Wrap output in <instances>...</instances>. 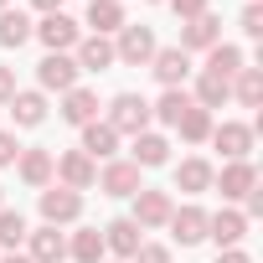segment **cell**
I'll return each instance as SVG.
<instances>
[{
	"instance_id": "1",
	"label": "cell",
	"mask_w": 263,
	"mask_h": 263,
	"mask_svg": "<svg viewBox=\"0 0 263 263\" xmlns=\"http://www.w3.org/2000/svg\"><path fill=\"white\" fill-rule=\"evenodd\" d=\"M103 124L114 129V135H145V129H150V103L140 93H119L108 103V119Z\"/></svg>"
},
{
	"instance_id": "2",
	"label": "cell",
	"mask_w": 263,
	"mask_h": 263,
	"mask_svg": "<svg viewBox=\"0 0 263 263\" xmlns=\"http://www.w3.org/2000/svg\"><path fill=\"white\" fill-rule=\"evenodd\" d=\"M155 57V31L150 26H119V42H114V62H129V67H145Z\"/></svg>"
},
{
	"instance_id": "3",
	"label": "cell",
	"mask_w": 263,
	"mask_h": 263,
	"mask_svg": "<svg viewBox=\"0 0 263 263\" xmlns=\"http://www.w3.org/2000/svg\"><path fill=\"white\" fill-rule=\"evenodd\" d=\"M31 36L47 47V52H72L83 36H78V21L72 16H62V11H52V16H42V26H31Z\"/></svg>"
},
{
	"instance_id": "4",
	"label": "cell",
	"mask_w": 263,
	"mask_h": 263,
	"mask_svg": "<svg viewBox=\"0 0 263 263\" xmlns=\"http://www.w3.org/2000/svg\"><path fill=\"white\" fill-rule=\"evenodd\" d=\"M78 217H83V191H67V186L42 191V222L47 227H62V222H78Z\"/></svg>"
},
{
	"instance_id": "5",
	"label": "cell",
	"mask_w": 263,
	"mask_h": 263,
	"mask_svg": "<svg viewBox=\"0 0 263 263\" xmlns=\"http://www.w3.org/2000/svg\"><path fill=\"white\" fill-rule=\"evenodd\" d=\"M36 83H42L47 93H67V88H78V62H72L67 52H47V57L36 62Z\"/></svg>"
},
{
	"instance_id": "6",
	"label": "cell",
	"mask_w": 263,
	"mask_h": 263,
	"mask_svg": "<svg viewBox=\"0 0 263 263\" xmlns=\"http://www.w3.org/2000/svg\"><path fill=\"white\" fill-rule=\"evenodd\" d=\"M140 242H145V227L135 222V217H119V222H108L103 227V253H119V263H129L140 253Z\"/></svg>"
},
{
	"instance_id": "7",
	"label": "cell",
	"mask_w": 263,
	"mask_h": 263,
	"mask_svg": "<svg viewBox=\"0 0 263 263\" xmlns=\"http://www.w3.org/2000/svg\"><path fill=\"white\" fill-rule=\"evenodd\" d=\"M52 171H57V181H62L67 191H88V186L98 181V160H88L83 150H67L62 160H52Z\"/></svg>"
},
{
	"instance_id": "8",
	"label": "cell",
	"mask_w": 263,
	"mask_h": 263,
	"mask_svg": "<svg viewBox=\"0 0 263 263\" xmlns=\"http://www.w3.org/2000/svg\"><path fill=\"white\" fill-rule=\"evenodd\" d=\"M212 186L222 191V201H242L258 186V171H253V160H227L222 176H212Z\"/></svg>"
},
{
	"instance_id": "9",
	"label": "cell",
	"mask_w": 263,
	"mask_h": 263,
	"mask_svg": "<svg viewBox=\"0 0 263 263\" xmlns=\"http://www.w3.org/2000/svg\"><path fill=\"white\" fill-rule=\"evenodd\" d=\"M222 42V21L206 11V16H196V21H181V52L191 57V52H212Z\"/></svg>"
},
{
	"instance_id": "10",
	"label": "cell",
	"mask_w": 263,
	"mask_h": 263,
	"mask_svg": "<svg viewBox=\"0 0 263 263\" xmlns=\"http://www.w3.org/2000/svg\"><path fill=\"white\" fill-rule=\"evenodd\" d=\"M171 212H176L171 191H150V186H140V191H135V222H140V227H165V222H171Z\"/></svg>"
},
{
	"instance_id": "11",
	"label": "cell",
	"mask_w": 263,
	"mask_h": 263,
	"mask_svg": "<svg viewBox=\"0 0 263 263\" xmlns=\"http://www.w3.org/2000/svg\"><path fill=\"white\" fill-rule=\"evenodd\" d=\"M212 145L222 160H248L253 155V124H212Z\"/></svg>"
},
{
	"instance_id": "12",
	"label": "cell",
	"mask_w": 263,
	"mask_h": 263,
	"mask_svg": "<svg viewBox=\"0 0 263 263\" xmlns=\"http://www.w3.org/2000/svg\"><path fill=\"white\" fill-rule=\"evenodd\" d=\"M150 67H155V78H160L165 88H181V83L191 78V57H186L181 47H155Z\"/></svg>"
},
{
	"instance_id": "13",
	"label": "cell",
	"mask_w": 263,
	"mask_h": 263,
	"mask_svg": "<svg viewBox=\"0 0 263 263\" xmlns=\"http://www.w3.org/2000/svg\"><path fill=\"white\" fill-rule=\"evenodd\" d=\"M165 227L176 232V242H181V248H196V242L206 237V212H201V206H176Z\"/></svg>"
},
{
	"instance_id": "14",
	"label": "cell",
	"mask_w": 263,
	"mask_h": 263,
	"mask_svg": "<svg viewBox=\"0 0 263 263\" xmlns=\"http://www.w3.org/2000/svg\"><path fill=\"white\" fill-rule=\"evenodd\" d=\"M206 237L217 242V253L222 248H237L248 237V217L242 212H217V217H206Z\"/></svg>"
},
{
	"instance_id": "15",
	"label": "cell",
	"mask_w": 263,
	"mask_h": 263,
	"mask_svg": "<svg viewBox=\"0 0 263 263\" xmlns=\"http://www.w3.org/2000/svg\"><path fill=\"white\" fill-rule=\"evenodd\" d=\"M98 186H103L108 196H135V191H140V165H135V160H108L103 176H98Z\"/></svg>"
},
{
	"instance_id": "16",
	"label": "cell",
	"mask_w": 263,
	"mask_h": 263,
	"mask_svg": "<svg viewBox=\"0 0 263 263\" xmlns=\"http://www.w3.org/2000/svg\"><path fill=\"white\" fill-rule=\"evenodd\" d=\"M26 242H31V263H62L67 258V237L57 232V227H36V232H26Z\"/></svg>"
},
{
	"instance_id": "17",
	"label": "cell",
	"mask_w": 263,
	"mask_h": 263,
	"mask_svg": "<svg viewBox=\"0 0 263 263\" xmlns=\"http://www.w3.org/2000/svg\"><path fill=\"white\" fill-rule=\"evenodd\" d=\"M78 72H108L114 67V42L108 36H88V42H78Z\"/></svg>"
},
{
	"instance_id": "18",
	"label": "cell",
	"mask_w": 263,
	"mask_h": 263,
	"mask_svg": "<svg viewBox=\"0 0 263 263\" xmlns=\"http://www.w3.org/2000/svg\"><path fill=\"white\" fill-rule=\"evenodd\" d=\"M62 119L78 124V129L93 124V119H98V93H93V88H67V93H62Z\"/></svg>"
},
{
	"instance_id": "19",
	"label": "cell",
	"mask_w": 263,
	"mask_h": 263,
	"mask_svg": "<svg viewBox=\"0 0 263 263\" xmlns=\"http://www.w3.org/2000/svg\"><path fill=\"white\" fill-rule=\"evenodd\" d=\"M114 150H119V135H114L103 119L83 124V155H88V160H114Z\"/></svg>"
},
{
	"instance_id": "20",
	"label": "cell",
	"mask_w": 263,
	"mask_h": 263,
	"mask_svg": "<svg viewBox=\"0 0 263 263\" xmlns=\"http://www.w3.org/2000/svg\"><path fill=\"white\" fill-rule=\"evenodd\" d=\"M171 160V145H165V135H135V165L140 171H155V165H165Z\"/></svg>"
},
{
	"instance_id": "21",
	"label": "cell",
	"mask_w": 263,
	"mask_h": 263,
	"mask_svg": "<svg viewBox=\"0 0 263 263\" xmlns=\"http://www.w3.org/2000/svg\"><path fill=\"white\" fill-rule=\"evenodd\" d=\"M191 103H196V98H191L186 88H165V93H160V103H150V119H160V124H171V129H176V124H181V114H186Z\"/></svg>"
},
{
	"instance_id": "22",
	"label": "cell",
	"mask_w": 263,
	"mask_h": 263,
	"mask_svg": "<svg viewBox=\"0 0 263 263\" xmlns=\"http://www.w3.org/2000/svg\"><path fill=\"white\" fill-rule=\"evenodd\" d=\"M88 26H93V36L119 31L124 26V6H119V0H88Z\"/></svg>"
},
{
	"instance_id": "23",
	"label": "cell",
	"mask_w": 263,
	"mask_h": 263,
	"mask_svg": "<svg viewBox=\"0 0 263 263\" xmlns=\"http://www.w3.org/2000/svg\"><path fill=\"white\" fill-rule=\"evenodd\" d=\"M201 72H217V78H227V83H232V78L242 72V52H237L232 42H217V47L206 52V67H201Z\"/></svg>"
},
{
	"instance_id": "24",
	"label": "cell",
	"mask_w": 263,
	"mask_h": 263,
	"mask_svg": "<svg viewBox=\"0 0 263 263\" xmlns=\"http://www.w3.org/2000/svg\"><path fill=\"white\" fill-rule=\"evenodd\" d=\"M227 98H232V83H227V78H217V72H201V78H196V108L212 114V108H222Z\"/></svg>"
},
{
	"instance_id": "25",
	"label": "cell",
	"mask_w": 263,
	"mask_h": 263,
	"mask_svg": "<svg viewBox=\"0 0 263 263\" xmlns=\"http://www.w3.org/2000/svg\"><path fill=\"white\" fill-rule=\"evenodd\" d=\"M11 119H16L21 129H36V124L47 119V98H42V93H21V88H16V98H11Z\"/></svg>"
},
{
	"instance_id": "26",
	"label": "cell",
	"mask_w": 263,
	"mask_h": 263,
	"mask_svg": "<svg viewBox=\"0 0 263 263\" xmlns=\"http://www.w3.org/2000/svg\"><path fill=\"white\" fill-rule=\"evenodd\" d=\"M16 171H21L26 186H47V181H52V155H47V150H21V155H16Z\"/></svg>"
},
{
	"instance_id": "27",
	"label": "cell",
	"mask_w": 263,
	"mask_h": 263,
	"mask_svg": "<svg viewBox=\"0 0 263 263\" xmlns=\"http://www.w3.org/2000/svg\"><path fill=\"white\" fill-rule=\"evenodd\" d=\"M212 176H217V171H212L206 160H181V165H176V191H191V196H196V191L212 186Z\"/></svg>"
},
{
	"instance_id": "28",
	"label": "cell",
	"mask_w": 263,
	"mask_h": 263,
	"mask_svg": "<svg viewBox=\"0 0 263 263\" xmlns=\"http://www.w3.org/2000/svg\"><path fill=\"white\" fill-rule=\"evenodd\" d=\"M232 98H237L242 108H258V103H263V72H258V67H242V72L232 78Z\"/></svg>"
},
{
	"instance_id": "29",
	"label": "cell",
	"mask_w": 263,
	"mask_h": 263,
	"mask_svg": "<svg viewBox=\"0 0 263 263\" xmlns=\"http://www.w3.org/2000/svg\"><path fill=\"white\" fill-rule=\"evenodd\" d=\"M176 129H181V140H186V145H201V140H212V114L191 103V108L181 114V124H176Z\"/></svg>"
},
{
	"instance_id": "30",
	"label": "cell",
	"mask_w": 263,
	"mask_h": 263,
	"mask_svg": "<svg viewBox=\"0 0 263 263\" xmlns=\"http://www.w3.org/2000/svg\"><path fill=\"white\" fill-rule=\"evenodd\" d=\"M67 253H72L78 263H103V232H98V227H83V232L67 242Z\"/></svg>"
},
{
	"instance_id": "31",
	"label": "cell",
	"mask_w": 263,
	"mask_h": 263,
	"mask_svg": "<svg viewBox=\"0 0 263 263\" xmlns=\"http://www.w3.org/2000/svg\"><path fill=\"white\" fill-rule=\"evenodd\" d=\"M31 42V21L21 11H0V47H26Z\"/></svg>"
},
{
	"instance_id": "32",
	"label": "cell",
	"mask_w": 263,
	"mask_h": 263,
	"mask_svg": "<svg viewBox=\"0 0 263 263\" xmlns=\"http://www.w3.org/2000/svg\"><path fill=\"white\" fill-rule=\"evenodd\" d=\"M21 242H26V217L11 212V206H0V248H11V253H16Z\"/></svg>"
},
{
	"instance_id": "33",
	"label": "cell",
	"mask_w": 263,
	"mask_h": 263,
	"mask_svg": "<svg viewBox=\"0 0 263 263\" xmlns=\"http://www.w3.org/2000/svg\"><path fill=\"white\" fill-rule=\"evenodd\" d=\"M248 36H263V6H258V0H248V11H242V21H237Z\"/></svg>"
},
{
	"instance_id": "34",
	"label": "cell",
	"mask_w": 263,
	"mask_h": 263,
	"mask_svg": "<svg viewBox=\"0 0 263 263\" xmlns=\"http://www.w3.org/2000/svg\"><path fill=\"white\" fill-rule=\"evenodd\" d=\"M129 263H171V248H160V242H140V253L129 258Z\"/></svg>"
},
{
	"instance_id": "35",
	"label": "cell",
	"mask_w": 263,
	"mask_h": 263,
	"mask_svg": "<svg viewBox=\"0 0 263 263\" xmlns=\"http://www.w3.org/2000/svg\"><path fill=\"white\" fill-rule=\"evenodd\" d=\"M171 11L181 21H196V16H206V0H171Z\"/></svg>"
},
{
	"instance_id": "36",
	"label": "cell",
	"mask_w": 263,
	"mask_h": 263,
	"mask_svg": "<svg viewBox=\"0 0 263 263\" xmlns=\"http://www.w3.org/2000/svg\"><path fill=\"white\" fill-rule=\"evenodd\" d=\"M16 155H21L16 135H11V129H0V165H16Z\"/></svg>"
},
{
	"instance_id": "37",
	"label": "cell",
	"mask_w": 263,
	"mask_h": 263,
	"mask_svg": "<svg viewBox=\"0 0 263 263\" xmlns=\"http://www.w3.org/2000/svg\"><path fill=\"white\" fill-rule=\"evenodd\" d=\"M11 98H16V72L0 67V103H11Z\"/></svg>"
},
{
	"instance_id": "38",
	"label": "cell",
	"mask_w": 263,
	"mask_h": 263,
	"mask_svg": "<svg viewBox=\"0 0 263 263\" xmlns=\"http://www.w3.org/2000/svg\"><path fill=\"white\" fill-rule=\"evenodd\" d=\"M217 263H253V258H248L242 248H222V253H217Z\"/></svg>"
},
{
	"instance_id": "39",
	"label": "cell",
	"mask_w": 263,
	"mask_h": 263,
	"mask_svg": "<svg viewBox=\"0 0 263 263\" xmlns=\"http://www.w3.org/2000/svg\"><path fill=\"white\" fill-rule=\"evenodd\" d=\"M31 6H36L42 16H52V11H62V0H31Z\"/></svg>"
},
{
	"instance_id": "40",
	"label": "cell",
	"mask_w": 263,
	"mask_h": 263,
	"mask_svg": "<svg viewBox=\"0 0 263 263\" xmlns=\"http://www.w3.org/2000/svg\"><path fill=\"white\" fill-rule=\"evenodd\" d=\"M0 263H31L26 253H6V258H0Z\"/></svg>"
},
{
	"instance_id": "41",
	"label": "cell",
	"mask_w": 263,
	"mask_h": 263,
	"mask_svg": "<svg viewBox=\"0 0 263 263\" xmlns=\"http://www.w3.org/2000/svg\"><path fill=\"white\" fill-rule=\"evenodd\" d=\"M0 206H6V191H0Z\"/></svg>"
},
{
	"instance_id": "42",
	"label": "cell",
	"mask_w": 263,
	"mask_h": 263,
	"mask_svg": "<svg viewBox=\"0 0 263 263\" xmlns=\"http://www.w3.org/2000/svg\"><path fill=\"white\" fill-rule=\"evenodd\" d=\"M0 11H6V0H0Z\"/></svg>"
},
{
	"instance_id": "43",
	"label": "cell",
	"mask_w": 263,
	"mask_h": 263,
	"mask_svg": "<svg viewBox=\"0 0 263 263\" xmlns=\"http://www.w3.org/2000/svg\"><path fill=\"white\" fill-rule=\"evenodd\" d=\"M155 6H160V0H155Z\"/></svg>"
}]
</instances>
